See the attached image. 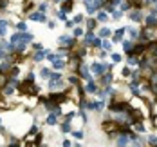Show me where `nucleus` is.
<instances>
[{
  "label": "nucleus",
  "instance_id": "c756f323",
  "mask_svg": "<svg viewBox=\"0 0 157 147\" xmlns=\"http://www.w3.org/2000/svg\"><path fill=\"white\" fill-rule=\"evenodd\" d=\"M125 16V13L121 11V9H114L112 13H110V20H114V22H117V20H121Z\"/></svg>",
  "mask_w": 157,
  "mask_h": 147
},
{
  "label": "nucleus",
  "instance_id": "393cba45",
  "mask_svg": "<svg viewBox=\"0 0 157 147\" xmlns=\"http://www.w3.org/2000/svg\"><path fill=\"white\" fill-rule=\"evenodd\" d=\"M76 116H78V109H71V111H65V113H63L62 120H65V122H72Z\"/></svg>",
  "mask_w": 157,
  "mask_h": 147
},
{
  "label": "nucleus",
  "instance_id": "b1692460",
  "mask_svg": "<svg viewBox=\"0 0 157 147\" xmlns=\"http://www.w3.org/2000/svg\"><path fill=\"white\" fill-rule=\"evenodd\" d=\"M85 31H87V29H85L83 26H76V27H74V29L71 31V35H72L74 38H78V40H81V38H83V35H85Z\"/></svg>",
  "mask_w": 157,
  "mask_h": 147
},
{
  "label": "nucleus",
  "instance_id": "4468645a",
  "mask_svg": "<svg viewBox=\"0 0 157 147\" xmlns=\"http://www.w3.org/2000/svg\"><path fill=\"white\" fill-rule=\"evenodd\" d=\"M36 73H38V78H42V80H49V78H51V73H52V67L42 65Z\"/></svg>",
  "mask_w": 157,
  "mask_h": 147
},
{
  "label": "nucleus",
  "instance_id": "e433bc0d",
  "mask_svg": "<svg viewBox=\"0 0 157 147\" xmlns=\"http://www.w3.org/2000/svg\"><path fill=\"white\" fill-rule=\"evenodd\" d=\"M71 136H72L74 140H79V142H81V140L85 138V133H83L81 129H76V131L72 129V133H71Z\"/></svg>",
  "mask_w": 157,
  "mask_h": 147
},
{
  "label": "nucleus",
  "instance_id": "58836bf2",
  "mask_svg": "<svg viewBox=\"0 0 157 147\" xmlns=\"http://www.w3.org/2000/svg\"><path fill=\"white\" fill-rule=\"evenodd\" d=\"M109 55H110V53H109V51H105V49H98V51L94 53V56H98L99 60H105Z\"/></svg>",
  "mask_w": 157,
  "mask_h": 147
},
{
  "label": "nucleus",
  "instance_id": "a18cd8bd",
  "mask_svg": "<svg viewBox=\"0 0 157 147\" xmlns=\"http://www.w3.org/2000/svg\"><path fill=\"white\" fill-rule=\"evenodd\" d=\"M47 27L49 29H54L56 27V20H47Z\"/></svg>",
  "mask_w": 157,
  "mask_h": 147
},
{
  "label": "nucleus",
  "instance_id": "8fccbe9b",
  "mask_svg": "<svg viewBox=\"0 0 157 147\" xmlns=\"http://www.w3.org/2000/svg\"><path fill=\"white\" fill-rule=\"evenodd\" d=\"M154 7H155V9H157V4H155V6H154Z\"/></svg>",
  "mask_w": 157,
  "mask_h": 147
},
{
  "label": "nucleus",
  "instance_id": "4c0bfd02",
  "mask_svg": "<svg viewBox=\"0 0 157 147\" xmlns=\"http://www.w3.org/2000/svg\"><path fill=\"white\" fill-rule=\"evenodd\" d=\"M92 7L96 9V13L99 11V9H103L105 7V0H92V4H90Z\"/></svg>",
  "mask_w": 157,
  "mask_h": 147
},
{
  "label": "nucleus",
  "instance_id": "39448f33",
  "mask_svg": "<svg viewBox=\"0 0 157 147\" xmlns=\"http://www.w3.org/2000/svg\"><path fill=\"white\" fill-rule=\"evenodd\" d=\"M96 82L99 84V87H107V85H112V84H116V75H114L112 71H107L103 76L96 78Z\"/></svg>",
  "mask_w": 157,
  "mask_h": 147
},
{
  "label": "nucleus",
  "instance_id": "c85d7f7f",
  "mask_svg": "<svg viewBox=\"0 0 157 147\" xmlns=\"http://www.w3.org/2000/svg\"><path fill=\"white\" fill-rule=\"evenodd\" d=\"M85 18H87V15H83V13H74V16H72V20H74L76 26H83Z\"/></svg>",
  "mask_w": 157,
  "mask_h": 147
},
{
  "label": "nucleus",
  "instance_id": "a878e982",
  "mask_svg": "<svg viewBox=\"0 0 157 147\" xmlns=\"http://www.w3.org/2000/svg\"><path fill=\"white\" fill-rule=\"evenodd\" d=\"M36 76H38V73H36L34 69H27V71H25V75H24V80L36 82Z\"/></svg>",
  "mask_w": 157,
  "mask_h": 147
},
{
  "label": "nucleus",
  "instance_id": "2f4dec72",
  "mask_svg": "<svg viewBox=\"0 0 157 147\" xmlns=\"http://www.w3.org/2000/svg\"><path fill=\"white\" fill-rule=\"evenodd\" d=\"M132 71H134V69H132V67H128V65L125 64V67H123V71H121V78H123V80H128V78H130V76H132Z\"/></svg>",
  "mask_w": 157,
  "mask_h": 147
},
{
  "label": "nucleus",
  "instance_id": "f704fd0d",
  "mask_svg": "<svg viewBox=\"0 0 157 147\" xmlns=\"http://www.w3.org/2000/svg\"><path fill=\"white\" fill-rule=\"evenodd\" d=\"M146 145L157 147V134H148V136H146Z\"/></svg>",
  "mask_w": 157,
  "mask_h": 147
},
{
  "label": "nucleus",
  "instance_id": "7ed1b4c3",
  "mask_svg": "<svg viewBox=\"0 0 157 147\" xmlns=\"http://www.w3.org/2000/svg\"><path fill=\"white\" fill-rule=\"evenodd\" d=\"M51 53V49H42V51H31V62L33 64H42L44 60H47V55Z\"/></svg>",
  "mask_w": 157,
  "mask_h": 147
},
{
  "label": "nucleus",
  "instance_id": "ddd939ff",
  "mask_svg": "<svg viewBox=\"0 0 157 147\" xmlns=\"http://www.w3.org/2000/svg\"><path fill=\"white\" fill-rule=\"evenodd\" d=\"M126 38H130V40H136V42H137V38H139V27H137V26H134V24L126 26Z\"/></svg>",
  "mask_w": 157,
  "mask_h": 147
},
{
  "label": "nucleus",
  "instance_id": "4be33fe9",
  "mask_svg": "<svg viewBox=\"0 0 157 147\" xmlns=\"http://www.w3.org/2000/svg\"><path fill=\"white\" fill-rule=\"evenodd\" d=\"M58 127H60V133H63V134H71V133H72V122H65V120H62Z\"/></svg>",
  "mask_w": 157,
  "mask_h": 147
},
{
  "label": "nucleus",
  "instance_id": "1a4fd4ad",
  "mask_svg": "<svg viewBox=\"0 0 157 147\" xmlns=\"http://www.w3.org/2000/svg\"><path fill=\"white\" fill-rule=\"evenodd\" d=\"M98 89H99V84L94 80H90V82H83V91H85V95H94L96 96V93H98Z\"/></svg>",
  "mask_w": 157,
  "mask_h": 147
},
{
  "label": "nucleus",
  "instance_id": "de8ad7c7",
  "mask_svg": "<svg viewBox=\"0 0 157 147\" xmlns=\"http://www.w3.org/2000/svg\"><path fill=\"white\" fill-rule=\"evenodd\" d=\"M40 147H49V145H47V144H42V145H40Z\"/></svg>",
  "mask_w": 157,
  "mask_h": 147
},
{
  "label": "nucleus",
  "instance_id": "ea45409f",
  "mask_svg": "<svg viewBox=\"0 0 157 147\" xmlns=\"http://www.w3.org/2000/svg\"><path fill=\"white\" fill-rule=\"evenodd\" d=\"M11 6V0H0V13H6Z\"/></svg>",
  "mask_w": 157,
  "mask_h": 147
},
{
  "label": "nucleus",
  "instance_id": "5701e85b",
  "mask_svg": "<svg viewBox=\"0 0 157 147\" xmlns=\"http://www.w3.org/2000/svg\"><path fill=\"white\" fill-rule=\"evenodd\" d=\"M126 65L132 67V69H136V67L139 65V56H136V55H126Z\"/></svg>",
  "mask_w": 157,
  "mask_h": 147
},
{
  "label": "nucleus",
  "instance_id": "20e7f679",
  "mask_svg": "<svg viewBox=\"0 0 157 147\" xmlns=\"http://www.w3.org/2000/svg\"><path fill=\"white\" fill-rule=\"evenodd\" d=\"M128 20L132 24H141L143 26V20H144V9H130L128 11Z\"/></svg>",
  "mask_w": 157,
  "mask_h": 147
},
{
  "label": "nucleus",
  "instance_id": "f257e3e1",
  "mask_svg": "<svg viewBox=\"0 0 157 147\" xmlns=\"http://www.w3.org/2000/svg\"><path fill=\"white\" fill-rule=\"evenodd\" d=\"M114 65L112 62H105V60H92V64H90V73H92V76L94 78H99V76H103L107 71H114Z\"/></svg>",
  "mask_w": 157,
  "mask_h": 147
},
{
  "label": "nucleus",
  "instance_id": "a19ab883",
  "mask_svg": "<svg viewBox=\"0 0 157 147\" xmlns=\"http://www.w3.org/2000/svg\"><path fill=\"white\" fill-rule=\"evenodd\" d=\"M78 116L81 118V122H83V124H87V122H89V114H87L85 109H78Z\"/></svg>",
  "mask_w": 157,
  "mask_h": 147
},
{
  "label": "nucleus",
  "instance_id": "9b49d317",
  "mask_svg": "<svg viewBox=\"0 0 157 147\" xmlns=\"http://www.w3.org/2000/svg\"><path fill=\"white\" fill-rule=\"evenodd\" d=\"M83 27H85L87 31H96V29L99 27V22L96 20V16H87L85 22H83Z\"/></svg>",
  "mask_w": 157,
  "mask_h": 147
},
{
  "label": "nucleus",
  "instance_id": "a211bd4d",
  "mask_svg": "<svg viewBox=\"0 0 157 147\" xmlns=\"http://www.w3.org/2000/svg\"><path fill=\"white\" fill-rule=\"evenodd\" d=\"M94 16H96V20H98L99 24H109V22H110V15L105 11V9H99Z\"/></svg>",
  "mask_w": 157,
  "mask_h": 147
},
{
  "label": "nucleus",
  "instance_id": "473e14b6",
  "mask_svg": "<svg viewBox=\"0 0 157 147\" xmlns=\"http://www.w3.org/2000/svg\"><path fill=\"white\" fill-rule=\"evenodd\" d=\"M112 47H114L112 40H110V38H103V42H101V49H105V51L112 53Z\"/></svg>",
  "mask_w": 157,
  "mask_h": 147
},
{
  "label": "nucleus",
  "instance_id": "dca6fc26",
  "mask_svg": "<svg viewBox=\"0 0 157 147\" xmlns=\"http://www.w3.org/2000/svg\"><path fill=\"white\" fill-rule=\"evenodd\" d=\"M107 102L109 100H103V98H96L94 100V113H103L105 109H107Z\"/></svg>",
  "mask_w": 157,
  "mask_h": 147
},
{
  "label": "nucleus",
  "instance_id": "bb28decb",
  "mask_svg": "<svg viewBox=\"0 0 157 147\" xmlns=\"http://www.w3.org/2000/svg\"><path fill=\"white\" fill-rule=\"evenodd\" d=\"M109 58H110L112 64H119V62H123V55H121V53H114V51H112V53L109 55Z\"/></svg>",
  "mask_w": 157,
  "mask_h": 147
},
{
  "label": "nucleus",
  "instance_id": "9d476101",
  "mask_svg": "<svg viewBox=\"0 0 157 147\" xmlns=\"http://www.w3.org/2000/svg\"><path fill=\"white\" fill-rule=\"evenodd\" d=\"M60 122H62V118H60L56 113H47L45 114V120H44V125L56 127V125H60Z\"/></svg>",
  "mask_w": 157,
  "mask_h": 147
},
{
  "label": "nucleus",
  "instance_id": "f8f14e48",
  "mask_svg": "<svg viewBox=\"0 0 157 147\" xmlns=\"http://www.w3.org/2000/svg\"><path fill=\"white\" fill-rule=\"evenodd\" d=\"M74 6H76V0H63L62 4L58 6V9H62L67 15H71V13L74 11Z\"/></svg>",
  "mask_w": 157,
  "mask_h": 147
},
{
  "label": "nucleus",
  "instance_id": "cd10ccee",
  "mask_svg": "<svg viewBox=\"0 0 157 147\" xmlns=\"http://www.w3.org/2000/svg\"><path fill=\"white\" fill-rule=\"evenodd\" d=\"M54 16H56V20H60V22H67V20H69V15H67L65 11H62V9H56V11H54Z\"/></svg>",
  "mask_w": 157,
  "mask_h": 147
},
{
  "label": "nucleus",
  "instance_id": "72a5a7b5",
  "mask_svg": "<svg viewBox=\"0 0 157 147\" xmlns=\"http://www.w3.org/2000/svg\"><path fill=\"white\" fill-rule=\"evenodd\" d=\"M13 27H15L16 31L24 33V31H27V22H25V20H20V22H16V24L13 26Z\"/></svg>",
  "mask_w": 157,
  "mask_h": 147
},
{
  "label": "nucleus",
  "instance_id": "aec40b11",
  "mask_svg": "<svg viewBox=\"0 0 157 147\" xmlns=\"http://www.w3.org/2000/svg\"><path fill=\"white\" fill-rule=\"evenodd\" d=\"M11 26V20L7 18H0V38H6L7 36V27Z\"/></svg>",
  "mask_w": 157,
  "mask_h": 147
},
{
  "label": "nucleus",
  "instance_id": "7c9ffc66",
  "mask_svg": "<svg viewBox=\"0 0 157 147\" xmlns=\"http://www.w3.org/2000/svg\"><path fill=\"white\" fill-rule=\"evenodd\" d=\"M36 9H38L40 13H47V11H49V2H47V0L38 2V4H36Z\"/></svg>",
  "mask_w": 157,
  "mask_h": 147
},
{
  "label": "nucleus",
  "instance_id": "0eeeda50",
  "mask_svg": "<svg viewBox=\"0 0 157 147\" xmlns=\"http://www.w3.org/2000/svg\"><path fill=\"white\" fill-rule=\"evenodd\" d=\"M27 20H31V22H38V24H47V13H40L38 9H34L33 13H29V15L25 16Z\"/></svg>",
  "mask_w": 157,
  "mask_h": 147
},
{
  "label": "nucleus",
  "instance_id": "6e6552de",
  "mask_svg": "<svg viewBox=\"0 0 157 147\" xmlns=\"http://www.w3.org/2000/svg\"><path fill=\"white\" fill-rule=\"evenodd\" d=\"M96 36H98V33H96V31H85L83 38L79 40V44L90 49V47H92V44H94V40H96Z\"/></svg>",
  "mask_w": 157,
  "mask_h": 147
},
{
  "label": "nucleus",
  "instance_id": "2eb2a0df",
  "mask_svg": "<svg viewBox=\"0 0 157 147\" xmlns=\"http://www.w3.org/2000/svg\"><path fill=\"white\" fill-rule=\"evenodd\" d=\"M143 26H146V27H157V15L146 13L144 15V20H143Z\"/></svg>",
  "mask_w": 157,
  "mask_h": 147
},
{
  "label": "nucleus",
  "instance_id": "c03bdc74",
  "mask_svg": "<svg viewBox=\"0 0 157 147\" xmlns=\"http://www.w3.org/2000/svg\"><path fill=\"white\" fill-rule=\"evenodd\" d=\"M72 144H74V142H71L69 138H65V140L62 142V147H72Z\"/></svg>",
  "mask_w": 157,
  "mask_h": 147
},
{
  "label": "nucleus",
  "instance_id": "09e8293b",
  "mask_svg": "<svg viewBox=\"0 0 157 147\" xmlns=\"http://www.w3.org/2000/svg\"><path fill=\"white\" fill-rule=\"evenodd\" d=\"M0 125H2V116H0Z\"/></svg>",
  "mask_w": 157,
  "mask_h": 147
},
{
  "label": "nucleus",
  "instance_id": "423d86ee",
  "mask_svg": "<svg viewBox=\"0 0 157 147\" xmlns=\"http://www.w3.org/2000/svg\"><path fill=\"white\" fill-rule=\"evenodd\" d=\"M125 38H126V26H123V27H117V29H114L112 36H110L112 44H121V42H123Z\"/></svg>",
  "mask_w": 157,
  "mask_h": 147
},
{
  "label": "nucleus",
  "instance_id": "f03ea898",
  "mask_svg": "<svg viewBox=\"0 0 157 147\" xmlns=\"http://www.w3.org/2000/svg\"><path fill=\"white\" fill-rule=\"evenodd\" d=\"M58 44L72 51V49H74V47H76V46L79 44V40H78V38H74L71 33H65V35H62V36L58 38Z\"/></svg>",
  "mask_w": 157,
  "mask_h": 147
},
{
  "label": "nucleus",
  "instance_id": "79ce46f5",
  "mask_svg": "<svg viewBox=\"0 0 157 147\" xmlns=\"http://www.w3.org/2000/svg\"><path fill=\"white\" fill-rule=\"evenodd\" d=\"M31 49H33V51H42V49H45V47H44V44H42V42H36V40H34V42L31 44Z\"/></svg>",
  "mask_w": 157,
  "mask_h": 147
},
{
  "label": "nucleus",
  "instance_id": "412c9836",
  "mask_svg": "<svg viewBox=\"0 0 157 147\" xmlns=\"http://www.w3.org/2000/svg\"><path fill=\"white\" fill-rule=\"evenodd\" d=\"M51 67H52V71H65L67 69V58H60V60L52 62Z\"/></svg>",
  "mask_w": 157,
  "mask_h": 147
},
{
  "label": "nucleus",
  "instance_id": "6ab92c4d",
  "mask_svg": "<svg viewBox=\"0 0 157 147\" xmlns=\"http://www.w3.org/2000/svg\"><path fill=\"white\" fill-rule=\"evenodd\" d=\"M98 29H99V31H98V36H99V38H110L112 33H114V29H110L107 24H103V26L98 27Z\"/></svg>",
  "mask_w": 157,
  "mask_h": 147
},
{
  "label": "nucleus",
  "instance_id": "37998d69",
  "mask_svg": "<svg viewBox=\"0 0 157 147\" xmlns=\"http://www.w3.org/2000/svg\"><path fill=\"white\" fill-rule=\"evenodd\" d=\"M63 24H65V27H67V29H71V31L76 27V24H74V20H72V18H69V20H67V22H63Z\"/></svg>",
  "mask_w": 157,
  "mask_h": 147
},
{
  "label": "nucleus",
  "instance_id": "49530a36",
  "mask_svg": "<svg viewBox=\"0 0 157 147\" xmlns=\"http://www.w3.org/2000/svg\"><path fill=\"white\" fill-rule=\"evenodd\" d=\"M81 4H92V0H83Z\"/></svg>",
  "mask_w": 157,
  "mask_h": 147
},
{
  "label": "nucleus",
  "instance_id": "c9c22d12",
  "mask_svg": "<svg viewBox=\"0 0 157 147\" xmlns=\"http://www.w3.org/2000/svg\"><path fill=\"white\" fill-rule=\"evenodd\" d=\"M51 82H58V80H63V73L62 71H52L51 73V78H49ZM47 80V82H49Z\"/></svg>",
  "mask_w": 157,
  "mask_h": 147
},
{
  "label": "nucleus",
  "instance_id": "f3484780",
  "mask_svg": "<svg viewBox=\"0 0 157 147\" xmlns=\"http://www.w3.org/2000/svg\"><path fill=\"white\" fill-rule=\"evenodd\" d=\"M121 46H123V53L125 55H130L134 47H136V40H130V38H125L123 42H121Z\"/></svg>",
  "mask_w": 157,
  "mask_h": 147
}]
</instances>
